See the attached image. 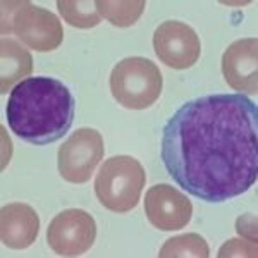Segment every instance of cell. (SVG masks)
<instances>
[{
    "label": "cell",
    "instance_id": "6da1fadb",
    "mask_svg": "<svg viewBox=\"0 0 258 258\" xmlns=\"http://www.w3.org/2000/svg\"><path fill=\"white\" fill-rule=\"evenodd\" d=\"M160 157L191 197L220 203L258 177V107L241 93L189 100L162 129Z\"/></svg>",
    "mask_w": 258,
    "mask_h": 258
},
{
    "label": "cell",
    "instance_id": "7a4b0ae2",
    "mask_svg": "<svg viewBox=\"0 0 258 258\" xmlns=\"http://www.w3.org/2000/svg\"><path fill=\"white\" fill-rule=\"evenodd\" d=\"M76 102L62 81L33 76L11 91L7 122L16 136L31 145L55 143L73 126Z\"/></svg>",
    "mask_w": 258,
    "mask_h": 258
},
{
    "label": "cell",
    "instance_id": "3957f363",
    "mask_svg": "<svg viewBox=\"0 0 258 258\" xmlns=\"http://www.w3.org/2000/svg\"><path fill=\"white\" fill-rule=\"evenodd\" d=\"M147 174L135 157L117 155L105 160L95 179V193L107 210L126 214L138 205Z\"/></svg>",
    "mask_w": 258,
    "mask_h": 258
},
{
    "label": "cell",
    "instance_id": "277c9868",
    "mask_svg": "<svg viewBox=\"0 0 258 258\" xmlns=\"http://www.w3.org/2000/svg\"><path fill=\"white\" fill-rule=\"evenodd\" d=\"M162 73L155 62L145 57H127L120 60L110 74L112 97L119 105L131 110L152 107L162 93Z\"/></svg>",
    "mask_w": 258,
    "mask_h": 258
},
{
    "label": "cell",
    "instance_id": "5b68a950",
    "mask_svg": "<svg viewBox=\"0 0 258 258\" xmlns=\"http://www.w3.org/2000/svg\"><path fill=\"white\" fill-rule=\"evenodd\" d=\"M6 18H11L12 30L26 47L36 52H52L60 47L64 30L60 19L50 11L30 2H16L12 16L4 12Z\"/></svg>",
    "mask_w": 258,
    "mask_h": 258
},
{
    "label": "cell",
    "instance_id": "8992f818",
    "mask_svg": "<svg viewBox=\"0 0 258 258\" xmlns=\"http://www.w3.org/2000/svg\"><path fill=\"white\" fill-rule=\"evenodd\" d=\"M103 138L97 129L81 127L62 143L57 157L60 176L68 182L83 184L91 177L103 157Z\"/></svg>",
    "mask_w": 258,
    "mask_h": 258
},
{
    "label": "cell",
    "instance_id": "52a82bcc",
    "mask_svg": "<svg viewBox=\"0 0 258 258\" xmlns=\"http://www.w3.org/2000/svg\"><path fill=\"white\" fill-rule=\"evenodd\" d=\"M97 224L88 212L69 209L52 219L47 229L48 246L59 256H80L93 246Z\"/></svg>",
    "mask_w": 258,
    "mask_h": 258
},
{
    "label": "cell",
    "instance_id": "ba28073f",
    "mask_svg": "<svg viewBox=\"0 0 258 258\" xmlns=\"http://www.w3.org/2000/svg\"><path fill=\"white\" fill-rule=\"evenodd\" d=\"M153 48L165 66L177 71L193 68L200 59L198 33L181 21H165L153 33Z\"/></svg>",
    "mask_w": 258,
    "mask_h": 258
},
{
    "label": "cell",
    "instance_id": "9c48e42d",
    "mask_svg": "<svg viewBox=\"0 0 258 258\" xmlns=\"http://www.w3.org/2000/svg\"><path fill=\"white\" fill-rule=\"evenodd\" d=\"M145 214L150 224L160 231H179L189 224L193 205L174 186L157 184L147 191Z\"/></svg>",
    "mask_w": 258,
    "mask_h": 258
},
{
    "label": "cell",
    "instance_id": "30bf717a",
    "mask_svg": "<svg viewBox=\"0 0 258 258\" xmlns=\"http://www.w3.org/2000/svg\"><path fill=\"white\" fill-rule=\"evenodd\" d=\"M222 73L231 88L239 93H258V40L244 38L227 47L222 55Z\"/></svg>",
    "mask_w": 258,
    "mask_h": 258
},
{
    "label": "cell",
    "instance_id": "8fae6325",
    "mask_svg": "<svg viewBox=\"0 0 258 258\" xmlns=\"http://www.w3.org/2000/svg\"><path fill=\"white\" fill-rule=\"evenodd\" d=\"M0 238L6 246L24 249L38 238L40 219L35 209L26 203H9L0 214Z\"/></svg>",
    "mask_w": 258,
    "mask_h": 258
},
{
    "label": "cell",
    "instance_id": "7c38bea8",
    "mask_svg": "<svg viewBox=\"0 0 258 258\" xmlns=\"http://www.w3.org/2000/svg\"><path fill=\"white\" fill-rule=\"evenodd\" d=\"M0 52H2V83H0V91L6 93V91L12 88V85L18 80L24 78L26 74H31L33 64L30 53L12 40L4 38Z\"/></svg>",
    "mask_w": 258,
    "mask_h": 258
},
{
    "label": "cell",
    "instance_id": "4fadbf2b",
    "mask_svg": "<svg viewBox=\"0 0 258 258\" xmlns=\"http://www.w3.org/2000/svg\"><path fill=\"white\" fill-rule=\"evenodd\" d=\"M97 11L100 18L107 19L110 24L119 28H127L138 23L140 16L143 14L145 0H97Z\"/></svg>",
    "mask_w": 258,
    "mask_h": 258
},
{
    "label": "cell",
    "instance_id": "5bb4252c",
    "mask_svg": "<svg viewBox=\"0 0 258 258\" xmlns=\"http://www.w3.org/2000/svg\"><path fill=\"white\" fill-rule=\"evenodd\" d=\"M57 7L60 11V16L66 19V23L74 28L90 30L100 24L97 4L86 2V0H57Z\"/></svg>",
    "mask_w": 258,
    "mask_h": 258
},
{
    "label": "cell",
    "instance_id": "9a60e30c",
    "mask_svg": "<svg viewBox=\"0 0 258 258\" xmlns=\"http://www.w3.org/2000/svg\"><path fill=\"white\" fill-rule=\"evenodd\" d=\"M209 255L210 249L207 241L200 234H195V232L170 238L169 241H165L159 253L160 258H207Z\"/></svg>",
    "mask_w": 258,
    "mask_h": 258
},
{
    "label": "cell",
    "instance_id": "2e32d148",
    "mask_svg": "<svg viewBox=\"0 0 258 258\" xmlns=\"http://www.w3.org/2000/svg\"><path fill=\"white\" fill-rule=\"evenodd\" d=\"M219 256H256V243H248L243 239H231L219 251Z\"/></svg>",
    "mask_w": 258,
    "mask_h": 258
},
{
    "label": "cell",
    "instance_id": "e0dca14e",
    "mask_svg": "<svg viewBox=\"0 0 258 258\" xmlns=\"http://www.w3.org/2000/svg\"><path fill=\"white\" fill-rule=\"evenodd\" d=\"M249 224H244V220H243V217L241 219H238V222H236V231L239 232L241 236H244L248 241H253V243H256V219L253 217H249V220H248Z\"/></svg>",
    "mask_w": 258,
    "mask_h": 258
}]
</instances>
